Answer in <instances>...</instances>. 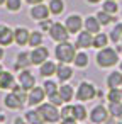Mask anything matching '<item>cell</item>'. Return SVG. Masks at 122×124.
I'll return each mask as SVG.
<instances>
[{
	"label": "cell",
	"instance_id": "cell-1",
	"mask_svg": "<svg viewBox=\"0 0 122 124\" xmlns=\"http://www.w3.org/2000/svg\"><path fill=\"white\" fill-rule=\"evenodd\" d=\"M26 100H27L26 90H24L22 87H17V85H12V93L5 95V99H4L5 105H7L9 109H14V110L22 109Z\"/></svg>",
	"mask_w": 122,
	"mask_h": 124
},
{
	"label": "cell",
	"instance_id": "cell-2",
	"mask_svg": "<svg viewBox=\"0 0 122 124\" xmlns=\"http://www.w3.org/2000/svg\"><path fill=\"white\" fill-rule=\"evenodd\" d=\"M54 54H56V58H58L61 63H70V61L75 60V54H76V53H75V48H73L70 43L63 41V43H59V44L56 46Z\"/></svg>",
	"mask_w": 122,
	"mask_h": 124
},
{
	"label": "cell",
	"instance_id": "cell-3",
	"mask_svg": "<svg viewBox=\"0 0 122 124\" xmlns=\"http://www.w3.org/2000/svg\"><path fill=\"white\" fill-rule=\"evenodd\" d=\"M97 63L102 68L114 66L117 63V53L114 49H110V48H102V51L97 54Z\"/></svg>",
	"mask_w": 122,
	"mask_h": 124
},
{
	"label": "cell",
	"instance_id": "cell-4",
	"mask_svg": "<svg viewBox=\"0 0 122 124\" xmlns=\"http://www.w3.org/2000/svg\"><path fill=\"white\" fill-rule=\"evenodd\" d=\"M37 110H39V114L43 116L44 122H58L59 117H61L59 110H58L56 105H53L51 102H49V104H41Z\"/></svg>",
	"mask_w": 122,
	"mask_h": 124
},
{
	"label": "cell",
	"instance_id": "cell-5",
	"mask_svg": "<svg viewBox=\"0 0 122 124\" xmlns=\"http://www.w3.org/2000/svg\"><path fill=\"white\" fill-rule=\"evenodd\" d=\"M95 87L92 85V83H88V82H83V83H80V87H78V92H76V99L78 100H81V102H85V100H92L93 97H95Z\"/></svg>",
	"mask_w": 122,
	"mask_h": 124
},
{
	"label": "cell",
	"instance_id": "cell-6",
	"mask_svg": "<svg viewBox=\"0 0 122 124\" xmlns=\"http://www.w3.org/2000/svg\"><path fill=\"white\" fill-rule=\"evenodd\" d=\"M108 119V110L103 105H95L90 112V121L93 124H103Z\"/></svg>",
	"mask_w": 122,
	"mask_h": 124
},
{
	"label": "cell",
	"instance_id": "cell-7",
	"mask_svg": "<svg viewBox=\"0 0 122 124\" xmlns=\"http://www.w3.org/2000/svg\"><path fill=\"white\" fill-rule=\"evenodd\" d=\"M49 34H51V38H53L54 41H58V43H63V41L68 39V29H66L63 24H58V22L51 26Z\"/></svg>",
	"mask_w": 122,
	"mask_h": 124
},
{
	"label": "cell",
	"instance_id": "cell-8",
	"mask_svg": "<svg viewBox=\"0 0 122 124\" xmlns=\"http://www.w3.org/2000/svg\"><path fill=\"white\" fill-rule=\"evenodd\" d=\"M44 97H46L44 88L34 87V88H31V93L27 95V102H29V105H37V104H41L44 100Z\"/></svg>",
	"mask_w": 122,
	"mask_h": 124
},
{
	"label": "cell",
	"instance_id": "cell-9",
	"mask_svg": "<svg viewBox=\"0 0 122 124\" xmlns=\"http://www.w3.org/2000/svg\"><path fill=\"white\" fill-rule=\"evenodd\" d=\"M48 56H49V51H48L46 48H43V46H37V48L31 53V61H32L34 65H43V63L48 60Z\"/></svg>",
	"mask_w": 122,
	"mask_h": 124
},
{
	"label": "cell",
	"instance_id": "cell-10",
	"mask_svg": "<svg viewBox=\"0 0 122 124\" xmlns=\"http://www.w3.org/2000/svg\"><path fill=\"white\" fill-rule=\"evenodd\" d=\"M31 16H32V19H36V21H44V19H48V16H49V7H46V5H43V4H37V5L31 10Z\"/></svg>",
	"mask_w": 122,
	"mask_h": 124
},
{
	"label": "cell",
	"instance_id": "cell-11",
	"mask_svg": "<svg viewBox=\"0 0 122 124\" xmlns=\"http://www.w3.org/2000/svg\"><path fill=\"white\" fill-rule=\"evenodd\" d=\"M19 82H21V87L24 88V90H31V88H34V77H32V73H29L27 70L26 71H22L21 75H19Z\"/></svg>",
	"mask_w": 122,
	"mask_h": 124
},
{
	"label": "cell",
	"instance_id": "cell-12",
	"mask_svg": "<svg viewBox=\"0 0 122 124\" xmlns=\"http://www.w3.org/2000/svg\"><path fill=\"white\" fill-rule=\"evenodd\" d=\"M66 29H68V32H78L81 29V17L80 16H70L66 19Z\"/></svg>",
	"mask_w": 122,
	"mask_h": 124
},
{
	"label": "cell",
	"instance_id": "cell-13",
	"mask_svg": "<svg viewBox=\"0 0 122 124\" xmlns=\"http://www.w3.org/2000/svg\"><path fill=\"white\" fill-rule=\"evenodd\" d=\"M14 41V32L5 27V26H0V44L2 46H9Z\"/></svg>",
	"mask_w": 122,
	"mask_h": 124
},
{
	"label": "cell",
	"instance_id": "cell-14",
	"mask_svg": "<svg viewBox=\"0 0 122 124\" xmlns=\"http://www.w3.org/2000/svg\"><path fill=\"white\" fill-rule=\"evenodd\" d=\"M29 31L26 29V27H19L17 31H15V34H14V39H15V43L19 44V46H24V44H27L29 43Z\"/></svg>",
	"mask_w": 122,
	"mask_h": 124
},
{
	"label": "cell",
	"instance_id": "cell-15",
	"mask_svg": "<svg viewBox=\"0 0 122 124\" xmlns=\"http://www.w3.org/2000/svg\"><path fill=\"white\" fill-rule=\"evenodd\" d=\"M107 85L110 88H119L122 85V71H114L107 77Z\"/></svg>",
	"mask_w": 122,
	"mask_h": 124
},
{
	"label": "cell",
	"instance_id": "cell-16",
	"mask_svg": "<svg viewBox=\"0 0 122 124\" xmlns=\"http://www.w3.org/2000/svg\"><path fill=\"white\" fill-rule=\"evenodd\" d=\"M92 44H93V39H92V34L88 31H85V32H81L78 36V41H76L78 48H90Z\"/></svg>",
	"mask_w": 122,
	"mask_h": 124
},
{
	"label": "cell",
	"instance_id": "cell-17",
	"mask_svg": "<svg viewBox=\"0 0 122 124\" xmlns=\"http://www.w3.org/2000/svg\"><path fill=\"white\" fill-rule=\"evenodd\" d=\"M26 121L29 124H44V119L39 114V110H27L26 112Z\"/></svg>",
	"mask_w": 122,
	"mask_h": 124
},
{
	"label": "cell",
	"instance_id": "cell-18",
	"mask_svg": "<svg viewBox=\"0 0 122 124\" xmlns=\"http://www.w3.org/2000/svg\"><path fill=\"white\" fill-rule=\"evenodd\" d=\"M56 73H58V78H59L61 82H65V80L71 78V75H73L71 68H70V66H66L65 63H63V65H59V66H56Z\"/></svg>",
	"mask_w": 122,
	"mask_h": 124
},
{
	"label": "cell",
	"instance_id": "cell-19",
	"mask_svg": "<svg viewBox=\"0 0 122 124\" xmlns=\"http://www.w3.org/2000/svg\"><path fill=\"white\" fill-rule=\"evenodd\" d=\"M14 85V77L9 71H0V88H10Z\"/></svg>",
	"mask_w": 122,
	"mask_h": 124
},
{
	"label": "cell",
	"instance_id": "cell-20",
	"mask_svg": "<svg viewBox=\"0 0 122 124\" xmlns=\"http://www.w3.org/2000/svg\"><path fill=\"white\" fill-rule=\"evenodd\" d=\"M31 63H32V61H31V54H29V53H19V56H17V63H15V68H17V70H21V68H27Z\"/></svg>",
	"mask_w": 122,
	"mask_h": 124
},
{
	"label": "cell",
	"instance_id": "cell-21",
	"mask_svg": "<svg viewBox=\"0 0 122 124\" xmlns=\"http://www.w3.org/2000/svg\"><path fill=\"white\" fill-rule=\"evenodd\" d=\"M85 27H86V31L92 34V32H95V34H98V31H100V22L97 21V17H88L86 21H85Z\"/></svg>",
	"mask_w": 122,
	"mask_h": 124
},
{
	"label": "cell",
	"instance_id": "cell-22",
	"mask_svg": "<svg viewBox=\"0 0 122 124\" xmlns=\"http://www.w3.org/2000/svg\"><path fill=\"white\" fill-rule=\"evenodd\" d=\"M54 71H56V65L53 61H44L41 65V75L43 77H51Z\"/></svg>",
	"mask_w": 122,
	"mask_h": 124
},
{
	"label": "cell",
	"instance_id": "cell-23",
	"mask_svg": "<svg viewBox=\"0 0 122 124\" xmlns=\"http://www.w3.org/2000/svg\"><path fill=\"white\" fill-rule=\"evenodd\" d=\"M58 92H59V95H61L63 102H70V100L73 99V95H75V93H73V88H71L70 85H63Z\"/></svg>",
	"mask_w": 122,
	"mask_h": 124
},
{
	"label": "cell",
	"instance_id": "cell-24",
	"mask_svg": "<svg viewBox=\"0 0 122 124\" xmlns=\"http://www.w3.org/2000/svg\"><path fill=\"white\" fill-rule=\"evenodd\" d=\"M73 117L76 121H85L86 119V109L83 105H73Z\"/></svg>",
	"mask_w": 122,
	"mask_h": 124
},
{
	"label": "cell",
	"instance_id": "cell-25",
	"mask_svg": "<svg viewBox=\"0 0 122 124\" xmlns=\"http://www.w3.org/2000/svg\"><path fill=\"white\" fill-rule=\"evenodd\" d=\"M63 9H65L63 0H51L49 2V12L51 14H61Z\"/></svg>",
	"mask_w": 122,
	"mask_h": 124
},
{
	"label": "cell",
	"instance_id": "cell-26",
	"mask_svg": "<svg viewBox=\"0 0 122 124\" xmlns=\"http://www.w3.org/2000/svg\"><path fill=\"white\" fill-rule=\"evenodd\" d=\"M108 112L112 117H122V104L120 102H110Z\"/></svg>",
	"mask_w": 122,
	"mask_h": 124
},
{
	"label": "cell",
	"instance_id": "cell-27",
	"mask_svg": "<svg viewBox=\"0 0 122 124\" xmlns=\"http://www.w3.org/2000/svg\"><path fill=\"white\" fill-rule=\"evenodd\" d=\"M107 43H108V38H107L105 34H97V36L93 38V44H92V46H95V48H105Z\"/></svg>",
	"mask_w": 122,
	"mask_h": 124
},
{
	"label": "cell",
	"instance_id": "cell-28",
	"mask_svg": "<svg viewBox=\"0 0 122 124\" xmlns=\"http://www.w3.org/2000/svg\"><path fill=\"white\" fill-rule=\"evenodd\" d=\"M75 65L78 66V68H85L86 65H88V56L85 54V53H78V54H75Z\"/></svg>",
	"mask_w": 122,
	"mask_h": 124
},
{
	"label": "cell",
	"instance_id": "cell-29",
	"mask_svg": "<svg viewBox=\"0 0 122 124\" xmlns=\"http://www.w3.org/2000/svg\"><path fill=\"white\" fill-rule=\"evenodd\" d=\"M107 99H108V102H120V100H122V90H119V88H110Z\"/></svg>",
	"mask_w": 122,
	"mask_h": 124
},
{
	"label": "cell",
	"instance_id": "cell-30",
	"mask_svg": "<svg viewBox=\"0 0 122 124\" xmlns=\"http://www.w3.org/2000/svg\"><path fill=\"white\" fill-rule=\"evenodd\" d=\"M41 43H43V34H41V32H32V34L29 36V44H31V46L37 48Z\"/></svg>",
	"mask_w": 122,
	"mask_h": 124
},
{
	"label": "cell",
	"instance_id": "cell-31",
	"mask_svg": "<svg viewBox=\"0 0 122 124\" xmlns=\"http://www.w3.org/2000/svg\"><path fill=\"white\" fill-rule=\"evenodd\" d=\"M97 21L100 24H110L112 22V16L107 14L105 10H102V12H97Z\"/></svg>",
	"mask_w": 122,
	"mask_h": 124
},
{
	"label": "cell",
	"instance_id": "cell-32",
	"mask_svg": "<svg viewBox=\"0 0 122 124\" xmlns=\"http://www.w3.org/2000/svg\"><path fill=\"white\" fill-rule=\"evenodd\" d=\"M120 38H122V24H117L114 27V31L110 32V39L117 43V41H120Z\"/></svg>",
	"mask_w": 122,
	"mask_h": 124
},
{
	"label": "cell",
	"instance_id": "cell-33",
	"mask_svg": "<svg viewBox=\"0 0 122 124\" xmlns=\"http://www.w3.org/2000/svg\"><path fill=\"white\" fill-rule=\"evenodd\" d=\"M44 92H46V95H53L54 92H58L56 83H54V82H51V80L44 82Z\"/></svg>",
	"mask_w": 122,
	"mask_h": 124
},
{
	"label": "cell",
	"instance_id": "cell-34",
	"mask_svg": "<svg viewBox=\"0 0 122 124\" xmlns=\"http://www.w3.org/2000/svg\"><path fill=\"white\" fill-rule=\"evenodd\" d=\"M103 10L107 14H114V12H117V4L114 2V0H107V2L103 4Z\"/></svg>",
	"mask_w": 122,
	"mask_h": 124
},
{
	"label": "cell",
	"instance_id": "cell-35",
	"mask_svg": "<svg viewBox=\"0 0 122 124\" xmlns=\"http://www.w3.org/2000/svg\"><path fill=\"white\" fill-rule=\"evenodd\" d=\"M48 97H49V102H51L53 105H56V107L63 104V99H61V95H59V92H54L53 95H48Z\"/></svg>",
	"mask_w": 122,
	"mask_h": 124
},
{
	"label": "cell",
	"instance_id": "cell-36",
	"mask_svg": "<svg viewBox=\"0 0 122 124\" xmlns=\"http://www.w3.org/2000/svg\"><path fill=\"white\" fill-rule=\"evenodd\" d=\"M7 9L9 10H19L21 9V0H7Z\"/></svg>",
	"mask_w": 122,
	"mask_h": 124
},
{
	"label": "cell",
	"instance_id": "cell-37",
	"mask_svg": "<svg viewBox=\"0 0 122 124\" xmlns=\"http://www.w3.org/2000/svg\"><path fill=\"white\" fill-rule=\"evenodd\" d=\"M59 114H61V119H63V117H71V116H73V105H66Z\"/></svg>",
	"mask_w": 122,
	"mask_h": 124
},
{
	"label": "cell",
	"instance_id": "cell-38",
	"mask_svg": "<svg viewBox=\"0 0 122 124\" xmlns=\"http://www.w3.org/2000/svg\"><path fill=\"white\" fill-rule=\"evenodd\" d=\"M51 26H53V24H51V22H49L48 19L41 21V29H43V31H48V29H51Z\"/></svg>",
	"mask_w": 122,
	"mask_h": 124
},
{
	"label": "cell",
	"instance_id": "cell-39",
	"mask_svg": "<svg viewBox=\"0 0 122 124\" xmlns=\"http://www.w3.org/2000/svg\"><path fill=\"white\" fill-rule=\"evenodd\" d=\"M61 124H76V119H75L73 116H71V117H63Z\"/></svg>",
	"mask_w": 122,
	"mask_h": 124
},
{
	"label": "cell",
	"instance_id": "cell-40",
	"mask_svg": "<svg viewBox=\"0 0 122 124\" xmlns=\"http://www.w3.org/2000/svg\"><path fill=\"white\" fill-rule=\"evenodd\" d=\"M14 124H29V122H24V119H21V117H17V119L14 121Z\"/></svg>",
	"mask_w": 122,
	"mask_h": 124
},
{
	"label": "cell",
	"instance_id": "cell-41",
	"mask_svg": "<svg viewBox=\"0 0 122 124\" xmlns=\"http://www.w3.org/2000/svg\"><path fill=\"white\" fill-rule=\"evenodd\" d=\"M26 2H27V4H41L43 0H26Z\"/></svg>",
	"mask_w": 122,
	"mask_h": 124
},
{
	"label": "cell",
	"instance_id": "cell-42",
	"mask_svg": "<svg viewBox=\"0 0 122 124\" xmlns=\"http://www.w3.org/2000/svg\"><path fill=\"white\" fill-rule=\"evenodd\" d=\"M4 121H5V116H4L2 110H0V122H4Z\"/></svg>",
	"mask_w": 122,
	"mask_h": 124
},
{
	"label": "cell",
	"instance_id": "cell-43",
	"mask_svg": "<svg viewBox=\"0 0 122 124\" xmlns=\"http://www.w3.org/2000/svg\"><path fill=\"white\" fill-rule=\"evenodd\" d=\"M2 58H4V49L0 48V60H2Z\"/></svg>",
	"mask_w": 122,
	"mask_h": 124
},
{
	"label": "cell",
	"instance_id": "cell-44",
	"mask_svg": "<svg viewBox=\"0 0 122 124\" xmlns=\"http://www.w3.org/2000/svg\"><path fill=\"white\" fill-rule=\"evenodd\" d=\"M90 4H97V2H100V0H88Z\"/></svg>",
	"mask_w": 122,
	"mask_h": 124
},
{
	"label": "cell",
	"instance_id": "cell-45",
	"mask_svg": "<svg viewBox=\"0 0 122 124\" xmlns=\"http://www.w3.org/2000/svg\"><path fill=\"white\" fill-rule=\"evenodd\" d=\"M4 2H7V0H0V4H4Z\"/></svg>",
	"mask_w": 122,
	"mask_h": 124
},
{
	"label": "cell",
	"instance_id": "cell-46",
	"mask_svg": "<svg viewBox=\"0 0 122 124\" xmlns=\"http://www.w3.org/2000/svg\"><path fill=\"white\" fill-rule=\"evenodd\" d=\"M120 71H122V63H120Z\"/></svg>",
	"mask_w": 122,
	"mask_h": 124
},
{
	"label": "cell",
	"instance_id": "cell-47",
	"mask_svg": "<svg viewBox=\"0 0 122 124\" xmlns=\"http://www.w3.org/2000/svg\"><path fill=\"white\" fill-rule=\"evenodd\" d=\"M117 124H122V121H119V122H117Z\"/></svg>",
	"mask_w": 122,
	"mask_h": 124
},
{
	"label": "cell",
	"instance_id": "cell-48",
	"mask_svg": "<svg viewBox=\"0 0 122 124\" xmlns=\"http://www.w3.org/2000/svg\"><path fill=\"white\" fill-rule=\"evenodd\" d=\"M0 71H4V70H2V66H0Z\"/></svg>",
	"mask_w": 122,
	"mask_h": 124
},
{
	"label": "cell",
	"instance_id": "cell-49",
	"mask_svg": "<svg viewBox=\"0 0 122 124\" xmlns=\"http://www.w3.org/2000/svg\"><path fill=\"white\" fill-rule=\"evenodd\" d=\"M120 41H122V38H120Z\"/></svg>",
	"mask_w": 122,
	"mask_h": 124
}]
</instances>
